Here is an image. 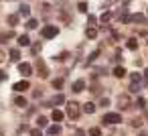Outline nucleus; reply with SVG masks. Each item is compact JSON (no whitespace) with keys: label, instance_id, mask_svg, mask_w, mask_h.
<instances>
[{"label":"nucleus","instance_id":"1","mask_svg":"<svg viewBox=\"0 0 148 136\" xmlns=\"http://www.w3.org/2000/svg\"><path fill=\"white\" fill-rule=\"evenodd\" d=\"M79 114H81L79 104L77 102H67V116L69 118H79Z\"/></svg>","mask_w":148,"mask_h":136},{"label":"nucleus","instance_id":"2","mask_svg":"<svg viewBox=\"0 0 148 136\" xmlns=\"http://www.w3.org/2000/svg\"><path fill=\"white\" fill-rule=\"evenodd\" d=\"M101 122H103V124H120V122H122V116H120L118 112H108V114L101 118Z\"/></svg>","mask_w":148,"mask_h":136},{"label":"nucleus","instance_id":"3","mask_svg":"<svg viewBox=\"0 0 148 136\" xmlns=\"http://www.w3.org/2000/svg\"><path fill=\"white\" fill-rule=\"evenodd\" d=\"M57 35H59V29H57L55 25H49V27L43 29V37H45V39H55Z\"/></svg>","mask_w":148,"mask_h":136},{"label":"nucleus","instance_id":"4","mask_svg":"<svg viewBox=\"0 0 148 136\" xmlns=\"http://www.w3.org/2000/svg\"><path fill=\"white\" fill-rule=\"evenodd\" d=\"M124 23H146V16L142 12H136V14H130V16H124L122 19Z\"/></svg>","mask_w":148,"mask_h":136},{"label":"nucleus","instance_id":"5","mask_svg":"<svg viewBox=\"0 0 148 136\" xmlns=\"http://www.w3.org/2000/svg\"><path fill=\"white\" fill-rule=\"evenodd\" d=\"M35 71V67L31 65V63H18V73L21 75H25V77H29L31 73Z\"/></svg>","mask_w":148,"mask_h":136},{"label":"nucleus","instance_id":"6","mask_svg":"<svg viewBox=\"0 0 148 136\" xmlns=\"http://www.w3.org/2000/svg\"><path fill=\"white\" fill-rule=\"evenodd\" d=\"M35 67L39 69V75H41V77H47V75H49V67L45 65V61H43V59H37Z\"/></svg>","mask_w":148,"mask_h":136},{"label":"nucleus","instance_id":"7","mask_svg":"<svg viewBox=\"0 0 148 136\" xmlns=\"http://www.w3.org/2000/svg\"><path fill=\"white\" fill-rule=\"evenodd\" d=\"M12 89H14V91H27V89H31V83H29L27 79H25V81H16Z\"/></svg>","mask_w":148,"mask_h":136},{"label":"nucleus","instance_id":"8","mask_svg":"<svg viewBox=\"0 0 148 136\" xmlns=\"http://www.w3.org/2000/svg\"><path fill=\"white\" fill-rule=\"evenodd\" d=\"M85 89V79H77V81H73V91L75 93H81Z\"/></svg>","mask_w":148,"mask_h":136},{"label":"nucleus","instance_id":"9","mask_svg":"<svg viewBox=\"0 0 148 136\" xmlns=\"http://www.w3.org/2000/svg\"><path fill=\"white\" fill-rule=\"evenodd\" d=\"M51 104H53V106H61V104H65V95H63V93H57L55 98H51Z\"/></svg>","mask_w":148,"mask_h":136},{"label":"nucleus","instance_id":"10","mask_svg":"<svg viewBox=\"0 0 148 136\" xmlns=\"http://www.w3.org/2000/svg\"><path fill=\"white\" fill-rule=\"evenodd\" d=\"M95 108H97V106H95L93 102H87V104H83V112H85V114H93V112H95Z\"/></svg>","mask_w":148,"mask_h":136},{"label":"nucleus","instance_id":"11","mask_svg":"<svg viewBox=\"0 0 148 136\" xmlns=\"http://www.w3.org/2000/svg\"><path fill=\"white\" fill-rule=\"evenodd\" d=\"M51 120H53V122H61V120H63V112H61V110H53V112H51Z\"/></svg>","mask_w":148,"mask_h":136},{"label":"nucleus","instance_id":"12","mask_svg":"<svg viewBox=\"0 0 148 136\" xmlns=\"http://www.w3.org/2000/svg\"><path fill=\"white\" fill-rule=\"evenodd\" d=\"M59 132H61V126H59V124H53V126H49V130H47L49 136H57Z\"/></svg>","mask_w":148,"mask_h":136},{"label":"nucleus","instance_id":"13","mask_svg":"<svg viewBox=\"0 0 148 136\" xmlns=\"http://www.w3.org/2000/svg\"><path fill=\"white\" fill-rule=\"evenodd\" d=\"M18 45H21V47H29V45H31L29 35H21V37H18Z\"/></svg>","mask_w":148,"mask_h":136},{"label":"nucleus","instance_id":"14","mask_svg":"<svg viewBox=\"0 0 148 136\" xmlns=\"http://www.w3.org/2000/svg\"><path fill=\"white\" fill-rule=\"evenodd\" d=\"M112 73H114L116 77H124V75H126V69H124L122 65H118V67H114V71H112Z\"/></svg>","mask_w":148,"mask_h":136},{"label":"nucleus","instance_id":"15","mask_svg":"<svg viewBox=\"0 0 148 136\" xmlns=\"http://www.w3.org/2000/svg\"><path fill=\"white\" fill-rule=\"evenodd\" d=\"M14 37V33L12 31H8V33H0V43H6L8 39H12Z\"/></svg>","mask_w":148,"mask_h":136},{"label":"nucleus","instance_id":"16","mask_svg":"<svg viewBox=\"0 0 148 136\" xmlns=\"http://www.w3.org/2000/svg\"><path fill=\"white\" fill-rule=\"evenodd\" d=\"M85 37H87V39H95V37H97V29L89 27V29L85 31Z\"/></svg>","mask_w":148,"mask_h":136},{"label":"nucleus","instance_id":"17","mask_svg":"<svg viewBox=\"0 0 148 136\" xmlns=\"http://www.w3.org/2000/svg\"><path fill=\"white\" fill-rule=\"evenodd\" d=\"M18 59H21V51H18V49H12V51H10V61L16 63Z\"/></svg>","mask_w":148,"mask_h":136},{"label":"nucleus","instance_id":"18","mask_svg":"<svg viewBox=\"0 0 148 136\" xmlns=\"http://www.w3.org/2000/svg\"><path fill=\"white\" fill-rule=\"evenodd\" d=\"M126 47H128L130 51H136V49H138V43H136V39H128V43H126Z\"/></svg>","mask_w":148,"mask_h":136},{"label":"nucleus","instance_id":"19","mask_svg":"<svg viewBox=\"0 0 148 136\" xmlns=\"http://www.w3.org/2000/svg\"><path fill=\"white\" fill-rule=\"evenodd\" d=\"M130 83H142V75L140 73H132L130 75Z\"/></svg>","mask_w":148,"mask_h":136},{"label":"nucleus","instance_id":"20","mask_svg":"<svg viewBox=\"0 0 148 136\" xmlns=\"http://www.w3.org/2000/svg\"><path fill=\"white\" fill-rule=\"evenodd\" d=\"M128 106H130V100H128L126 95H122V98H120V110H126Z\"/></svg>","mask_w":148,"mask_h":136},{"label":"nucleus","instance_id":"21","mask_svg":"<svg viewBox=\"0 0 148 136\" xmlns=\"http://www.w3.org/2000/svg\"><path fill=\"white\" fill-rule=\"evenodd\" d=\"M37 124H39V128H45V126L49 124V120H47L45 116H39V118H37Z\"/></svg>","mask_w":148,"mask_h":136},{"label":"nucleus","instance_id":"22","mask_svg":"<svg viewBox=\"0 0 148 136\" xmlns=\"http://www.w3.org/2000/svg\"><path fill=\"white\" fill-rule=\"evenodd\" d=\"M99 21H101V23H110V21H112V12H103V14L99 16Z\"/></svg>","mask_w":148,"mask_h":136},{"label":"nucleus","instance_id":"23","mask_svg":"<svg viewBox=\"0 0 148 136\" xmlns=\"http://www.w3.org/2000/svg\"><path fill=\"white\" fill-rule=\"evenodd\" d=\"M89 136H101V130L97 126H93V128H89Z\"/></svg>","mask_w":148,"mask_h":136},{"label":"nucleus","instance_id":"24","mask_svg":"<svg viewBox=\"0 0 148 136\" xmlns=\"http://www.w3.org/2000/svg\"><path fill=\"white\" fill-rule=\"evenodd\" d=\"M21 14H23V16H29V14H31V8H29L27 4H23V6H21Z\"/></svg>","mask_w":148,"mask_h":136},{"label":"nucleus","instance_id":"25","mask_svg":"<svg viewBox=\"0 0 148 136\" xmlns=\"http://www.w3.org/2000/svg\"><path fill=\"white\" fill-rule=\"evenodd\" d=\"M37 25H39V23H37L35 19H29V21H27V29H37Z\"/></svg>","mask_w":148,"mask_h":136},{"label":"nucleus","instance_id":"26","mask_svg":"<svg viewBox=\"0 0 148 136\" xmlns=\"http://www.w3.org/2000/svg\"><path fill=\"white\" fill-rule=\"evenodd\" d=\"M53 87H55V89H61V87H63V79H61V77H59V79H53Z\"/></svg>","mask_w":148,"mask_h":136},{"label":"nucleus","instance_id":"27","mask_svg":"<svg viewBox=\"0 0 148 136\" xmlns=\"http://www.w3.org/2000/svg\"><path fill=\"white\" fill-rule=\"evenodd\" d=\"M140 89H142V85H140V83H130V91H134V93H138Z\"/></svg>","mask_w":148,"mask_h":136},{"label":"nucleus","instance_id":"28","mask_svg":"<svg viewBox=\"0 0 148 136\" xmlns=\"http://www.w3.org/2000/svg\"><path fill=\"white\" fill-rule=\"evenodd\" d=\"M14 104H16V106H21V108H25V106H27V100H25V98H16V100H14Z\"/></svg>","mask_w":148,"mask_h":136},{"label":"nucleus","instance_id":"29","mask_svg":"<svg viewBox=\"0 0 148 136\" xmlns=\"http://www.w3.org/2000/svg\"><path fill=\"white\" fill-rule=\"evenodd\" d=\"M77 10H79V12H87V4H85V2H79V4H77Z\"/></svg>","mask_w":148,"mask_h":136},{"label":"nucleus","instance_id":"30","mask_svg":"<svg viewBox=\"0 0 148 136\" xmlns=\"http://www.w3.org/2000/svg\"><path fill=\"white\" fill-rule=\"evenodd\" d=\"M8 23H10V25H16V23H18V14H10V16H8Z\"/></svg>","mask_w":148,"mask_h":136},{"label":"nucleus","instance_id":"31","mask_svg":"<svg viewBox=\"0 0 148 136\" xmlns=\"http://www.w3.org/2000/svg\"><path fill=\"white\" fill-rule=\"evenodd\" d=\"M97 55H99V51H93V53L89 55V59H87V63H93V61L97 59Z\"/></svg>","mask_w":148,"mask_h":136},{"label":"nucleus","instance_id":"32","mask_svg":"<svg viewBox=\"0 0 148 136\" xmlns=\"http://www.w3.org/2000/svg\"><path fill=\"white\" fill-rule=\"evenodd\" d=\"M99 106H101V108H108V106H110V100H108V98H101V100H99Z\"/></svg>","mask_w":148,"mask_h":136},{"label":"nucleus","instance_id":"33","mask_svg":"<svg viewBox=\"0 0 148 136\" xmlns=\"http://www.w3.org/2000/svg\"><path fill=\"white\" fill-rule=\"evenodd\" d=\"M67 57H69V53H59V55H57V61H65Z\"/></svg>","mask_w":148,"mask_h":136},{"label":"nucleus","instance_id":"34","mask_svg":"<svg viewBox=\"0 0 148 136\" xmlns=\"http://www.w3.org/2000/svg\"><path fill=\"white\" fill-rule=\"evenodd\" d=\"M87 21H89V25H91V27H93V25H95V23H97V19H95V16H93V14H89V16H87Z\"/></svg>","mask_w":148,"mask_h":136},{"label":"nucleus","instance_id":"35","mask_svg":"<svg viewBox=\"0 0 148 136\" xmlns=\"http://www.w3.org/2000/svg\"><path fill=\"white\" fill-rule=\"evenodd\" d=\"M136 104H138V108H144V106H146V100H144V98H138Z\"/></svg>","mask_w":148,"mask_h":136},{"label":"nucleus","instance_id":"36","mask_svg":"<svg viewBox=\"0 0 148 136\" xmlns=\"http://www.w3.org/2000/svg\"><path fill=\"white\" fill-rule=\"evenodd\" d=\"M31 136H43V134H41L39 128H33V130H31Z\"/></svg>","mask_w":148,"mask_h":136},{"label":"nucleus","instance_id":"37","mask_svg":"<svg viewBox=\"0 0 148 136\" xmlns=\"http://www.w3.org/2000/svg\"><path fill=\"white\" fill-rule=\"evenodd\" d=\"M39 51H41V45H39V43H37V45H33V53H39Z\"/></svg>","mask_w":148,"mask_h":136},{"label":"nucleus","instance_id":"38","mask_svg":"<svg viewBox=\"0 0 148 136\" xmlns=\"http://www.w3.org/2000/svg\"><path fill=\"white\" fill-rule=\"evenodd\" d=\"M75 136H85V130H77V132H75Z\"/></svg>","mask_w":148,"mask_h":136},{"label":"nucleus","instance_id":"39","mask_svg":"<svg viewBox=\"0 0 148 136\" xmlns=\"http://www.w3.org/2000/svg\"><path fill=\"white\" fill-rule=\"evenodd\" d=\"M4 79H6V73H4V71H0V81H4Z\"/></svg>","mask_w":148,"mask_h":136},{"label":"nucleus","instance_id":"40","mask_svg":"<svg viewBox=\"0 0 148 136\" xmlns=\"http://www.w3.org/2000/svg\"><path fill=\"white\" fill-rule=\"evenodd\" d=\"M144 81H148V69L144 71Z\"/></svg>","mask_w":148,"mask_h":136}]
</instances>
